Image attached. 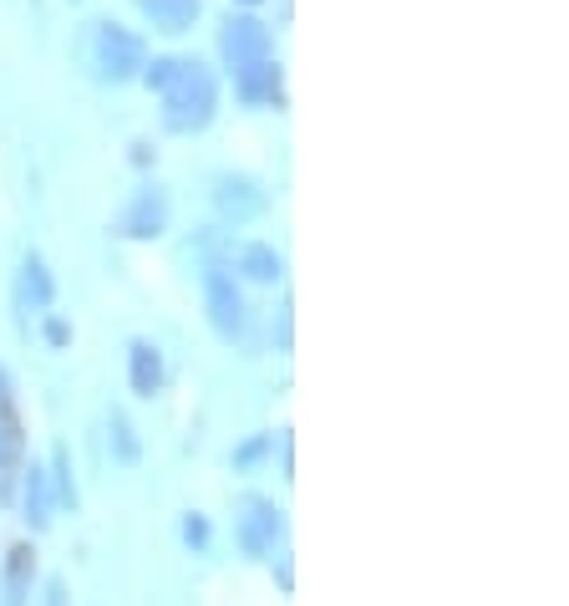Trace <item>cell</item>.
I'll return each mask as SVG.
<instances>
[{
  "instance_id": "obj_1",
  "label": "cell",
  "mask_w": 569,
  "mask_h": 606,
  "mask_svg": "<svg viewBox=\"0 0 569 606\" xmlns=\"http://www.w3.org/2000/svg\"><path fill=\"white\" fill-rule=\"evenodd\" d=\"M214 103H220L214 72L199 67V61H178L174 77L163 82V123H168L174 133H199V128L214 118Z\"/></svg>"
},
{
  "instance_id": "obj_2",
  "label": "cell",
  "mask_w": 569,
  "mask_h": 606,
  "mask_svg": "<svg viewBox=\"0 0 569 606\" xmlns=\"http://www.w3.org/2000/svg\"><path fill=\"white\" fill-rule=\"evenodd\" d=\"M97 61H103V77L128 82V77H138L147 67V46L122 26H103V36H97Z\"/></svg>"
},
{
  "instance_id": "obj_3",
  "label": "cell",
  "mask_w": 569,
  "mask_h": 606,
  "mask_svg": "<svg viewBox=\"0 0 569 606\" xmlns=\"http://www.w3.org/2000/svg\"><path fill=\"white\" fill-rule=\"evenodd\" d=\"M239 510H245V515H239V546H245L249 556H264L280 535V510L270 500H260V494H249Z\"/></svg>"
},
{
  "instance_id": "obj_4",
  "label": "cell",
  "mask_w": 569,
  "mask_h": 606,
  "mask_svg": "<svg viewBox=\"0 0 569 606\" xmlns=\"http://www.w3.org/2000/svg\"><path fill=\"white\" fill-rule=\"evenodd\" d=\"M264 51H270V31L260 26V21H229V31H224V57H229V67L239 72V67H254V61H264Z\"/></svg>"
},
{
  "instance_id": "obj_5",
  "label": "cell",
  "mask_w": 569,
  "mask_h": 606,
  "mask_svg": "<svg viewBox=\"0 0 569 606\" xmlns=\"http://www.w3.org/2000/svg\"><path fill=\"white\" fill-rule=\"evenodd\" d=\"M204 296H209V316H214V326H220L224 337H234V331L245 326V306H239L234 281L224 276V270H209V276H204Z\"/></svg>"
},
{
  "instance_id": "obj_6",
  "label": "cell",
  "mask_w": 569,
  "mask_h": 606,
  "mask_svg": "<svg viewBox=\"0 0 569 606\" xmlns=\"http://www.w3.org/2000/svg\"><path fill=\"white\" fill-rule=\"evenodd\" d=\"M163 224H168V199L158 189H143L128 205V214H122V235L153 240V235H163Z\"/></svg>"
},
{
  "instance_id": "obj_7",
  "label": "cell",
  "mask_w": 569,
  "mask_h": 606,
  "mask_svg": "<svg viewBox=\"0 0 569 606\" xmlns=\"http://www.w3.org/2000/svg\"><path fill=\"white\" fill-rule=\"evenodd\" d=\"M214 199H220V214H224V220H234V224L264 214V189H254L249 178H224Z\"/></svg>"
},
{
  "instance_id": "obj_8",
  "label": "cell",
  "mask_w": 569,
  "mask_h": 606,
  "mask_svg": "<svg viewBox=\"0 0 569 606\" xmlns=\"http://www.w3.org/2000/svg\"><path fill=\"white\" fill-rule=\"evenodd\" d=\"M138 5L158 31H189L199 15V0H138Z\"/></svg>"
},
{
  "instance_id": "obj_9",
  "label": "cell",
  "mask_w": 569,
  "mask_h": 606,
  "mask_svg": "<svg viewBox=\"0 0 569 606\" xmlns=\"http://www.w3.org/2000/svg\"><path fill=\"white\" fill-rule=\"evenodd\" d=\"M132 387H138L143 398H153L163 387V357L153 341H132Z\"/></svg>"
},
{
  "instance_id": "obj_10",
  "label": "cell",
  "mask_w": 569,
  "mask_h": 606,
  "mask_svg": "<svg viewBox=\"0 0 569 606\" xmlns=\"http://www.w3.org/2000/svg\"><path fill=\"white\" fill-rule=\"evenodd\" d=\"M239 92L249 103H264V97H280V67L270 61H254V67H239Z\"/></svg>"
},
{
  "instance_id": "obj_11",
  "label": "cell",
  "mask_w": 569,
  "mask_h": 606,
  "mask_svg": "<svg viewBox=\"0 0 569 606\" xmlns=\"http://www.w3.org/2000/svg\"><path fill=\"white\" fill-rule=\"evenodd\" d=\"M26 586H31V546H15L5 561V606H26Z\"/></svg>"
},
{
  "instance_id": "obj_12",
  "label": "cell",
  "mask_w": 569,
  "mask_h": 606,
  "mask_svg": "<svg viewBox=\"0 0 569 606\" xmlns=\"http://www.w3.org/2000/svg\"><path fill=\"white\" fill-rule=\"evenodd\" d=\"M26 520L36 525V531H46V525H51V485H46L42 469L26 474Z\"/></svg>"
},
{
  "instance_id": "obj_13",
  "label": "cell",
  "mask_w": 569,
  "mask_h": 606,
  "mask_svg": "<svg viewBox=\"0 0 569 606\" xmlns=\"http://www.w3.org/2000/svg\"><path fill=\"white\" fill-rule=\"evenodd\" d=\"M21 270H26V276H21V285H26L31 306H51V276H46V266H42V260L31 255V260H26Z\"/></svg>"
},
{
  "instance_id": "obj_14",
  "label": "cell",
  "mask_w": 569,
  "mask_h": 606,
  "mask_svg": "<svg viewBox=\"0 0 569 606\" xmlns=\"http://www.w3.org/2000/svg\"><path fill=\"white\" fill-rule=\"evenodd\" d=\"M239 266H245L254 281H275V276H280V255L270 250V245H249Z\"/></svg>"
},
{
  "instance_id": "obj_15",
  "label": "cell",
  "mask_w": 569,
  "mask_h": 606,
  "mask_svg": "<svg viewBox=\"0 0 569 606\" xmlns=\"http://www.w3.org/2000/svg\"><path fill=\"white\" fill-rule=\"evenodd\" d=\"M112 448H117V458H122V464H132V458H138V439H132V423L122 413H112Z\"/></svg>"
},
{
  "instance_id": "obj_16",
  "label": "cell",
  "mask_w": 569,
  "mask_h": 606,
  "mask_svg": "<svg viewBox=\"0 0 569 606\" xmlns=\"http://www.w3.org/2000/svg\"><path fill=\"white\" fill-rule=\"evenodd\" d=\"M183 540H189V546H209V520L204 515H189V520H183Z\"/></svg>"
},
{
  "instance_id": "obj_17",
  "label": "cell",
  "mask_w": 569,
  "mask_h": 606,
  "mask_svg": "<svg viewBox=\"0 0 569 606\" xmlns=\"http://www.w3.org/2000/svg\"><path fill=\"white\" fill-rule=\"evenodd\" d=\"M57 474H61V504H76V485H72V464H67V454H57Z\"/></svg>"
},
{
  "instance_id": "obj_18",
  "label": "cell",
  "mask_w": 569,
  "mask_h": 606,
  "mask_svg": "<svg viewBox=\"0 0 569 606\" xmlns=\"http://www.w3.org/2000/svg\"><path fill=\"white\" fill-rule=\"evenodd\" d=\"M174 67H178V61H153V67H147V88H158V92H163V82L174 77Z\"/></svg>"
},
{
  "instance_id": "obj_19",
  "label": "cell",
  "mask_w": 569,
  "mask_h": 606,
  "mask_svg": "<svg viewBox=\"0 0 569 606\" xmlns=\"http://www.w3.org/2000/svg\"><path fill=\"white\" fill-rule=\"evenodd\" d=\"M46 337H51V347H67L72 331H67V322H51V326H46Z\"/></svg>"
},
{
  "instance_id": "obj_20",
  "label": "cell",
  "mask_w": 569,
  "mask_h": 606,
  "mask_svg": "<svg viewBox=\"0 0 569 606\" xmlns=\"http://www.w3.org/2000/svg\"><path fill=\"white\" fill-rule=\"evenodd\" d=\"M46 606H67V586H61V581H51V592H46Z\"/></svg>"
}]
</instances>
